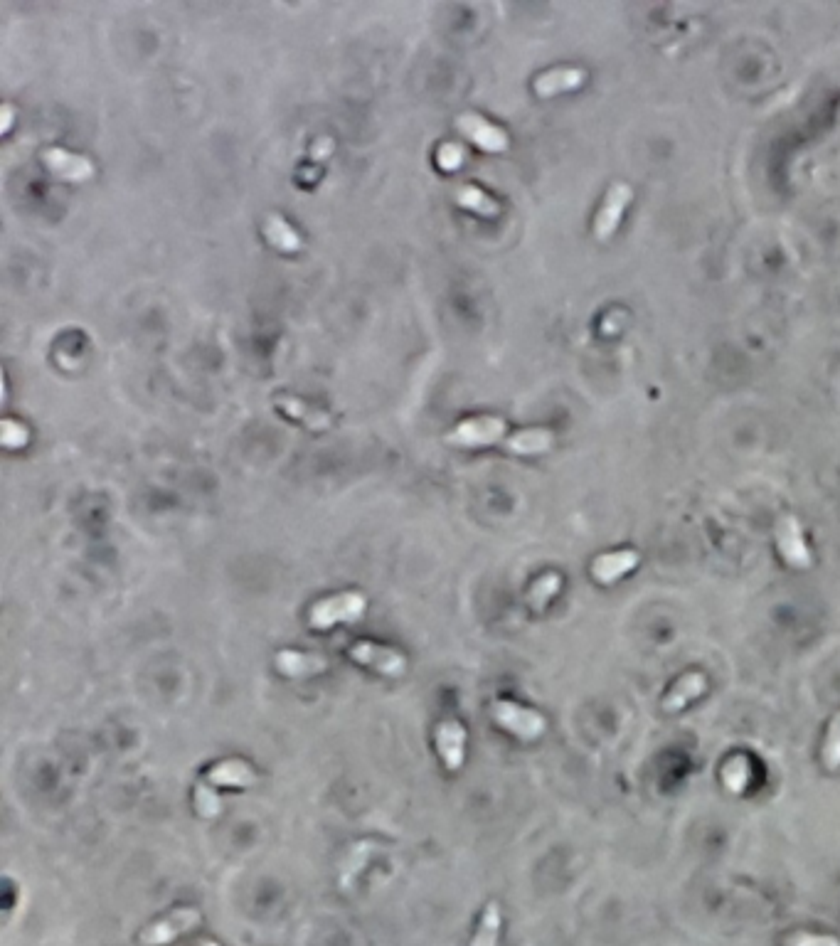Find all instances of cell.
I'll return each mask as SVG.
<instances>
[{
    "instance_id": "ffe728a7",
    "label": "cell",
    "mask_w": 840,
    "mask_h": 946,
    "mask_svg": "<svg viewBox=\"0 0 840 946\" xmlns=\"http://www.w3.org/2000/svg\"><path fill=\"white\" fill-rule=\"evenodd\" d=\"M501 922H503L501 907H498L496 902H491V905L486 907V912H483L481 924H478V932H476V937H473L471 946H498Z\"/></svg>"
},
{
    "instance_id": "2e32d148",
    "label": "cell",
    "mask_w": 840,
    "mask_h": 946,
    "mask_svg": "<svg viewBox=\"0 0 840 946\" xmlns=\"http://www.w3.org/2000/svg\"><path fill=\"white\" fill-rule=\"evenodd\" d=\"M552 444H555V437L547 429H523V432H515L513 437L505 439V449L520 456L545 454L552 449Z\"/></svg>"
},
{
    "instance_id": "7c38bea8",
    "label": "cell",
    "mask_w": 840,
    "mask_h": 946,
    "mask_svg": "<svg viewBox=\"0 0 840 946\" xmlns=\"http://www.w3.org/2000/svg\"><path fill=\"white\" fill-rule=\"evenodd\" d=\"M274 663H276V668H279V671L284 673V676H289V678L318 676V673L328 671V661L323 656L291 651V648H284V651L276 653Z\"/></svg>"
},
{
    "instance_id": "9a60e30c",
    "label": "cell",
    "mask_w": 840,
    "mask_h": 946,
    "mask_svg": "<svg viewBox=\"0 0 840 946\" xmlns=\"http://www.w3.org/2000/svg\"><path fill=\"white\" fill-rule=\"evenodd\" d=\"M707 690V678L703 673H688L668 690V695L663 698V710L666 712H678L683 710L690 700L700 698Z\"/></svg>"
},
{
    "instance_id": "30bf717a",
    "label": "cell",
    "mask_w": 840,
    "mask_h": 946,
    "mask_svg": "<svg viewBox=\"0 0 840 946\" xmlns=\"http://www.w3.org/2000/svg\"><path fill=\"white\" fill-rule=\"evenodd\" d=\"M437 749L446 769H461L466 757V730L459 720H444L437 727Z\"/></svg>"
},
{
    "instance_id": "9c48e42d",
    "label": "cell",
    "mask_w": 840,
    "mask_h": 946,
    "mask_svg": "<svg viewBox=\"0 0 840 946\" xmlns=\"http://www.w3.org/2000/svg\"><path fill=\"white\" fill-rule=\"evenodd\" d=\"M42 163L57 175V178L69 180V183H84L94 175V163L89 158L69 153L65 148H47L42 151Z\"/></svg>"
},
{
    "instance_id": "6da1fadb",
    "label": "cell",
    "mask_w": 840,
    "mask_h": 946,
    "mask_svg": "<svg viewBox=\"0 0 840 946\" xmlns=\"http://www.w3.org/2000/svg\"><path fill=\"white\" fill-rule=\"evenodd\" d=\"M368 609V599L360 592H343L336 597L321 599L311 607L308 621L313 629H331V626L343 624V621H355Z\"/></svg>"
},
{
    "instance_id": "ba28073f",
    "label": "cell",
    "mask_w": 840,
    "mask_h": 946,
    "mask_svg": "<svg viewBox=\"0 0 840 946\" xmlns=\"http://www.w3.org/2000/svg\"><path fill=\"white\" fill-rule=\"evenodd\" d=\"M456 129L461 131L466 138H471L476 146H481L483 151L491 153H503L508 151V134L498 126H493L491 121H486L483 116L478 114H461L456 119Z\"/></svg>"
},
{
    "instance_id": "5bb4252c",
    "label": "cell",
    "mask_w": 840,
    "mask_h": 946,
    "mask_svg": "<svg viewBox=\"0 0 840 946\" xmlns=\"http://www.w3.org/2000/svg\"><path fill=\"white\" fill-rule=\"evenodd\" d=\"M639 560H641L639 552H634V550L609 552V555H602V557H597V560H594L592 575H594V579H597V582L611 584V582H616V579H619L621 575H626V572L634 570V567L639 565Z\"/></svg>"
},
{
    "instance_id": "ac0fdd59",
    "label": "cell",
    "mask_w": 840,
    "mask_h": 946,
    "mask_svg": "<svg viewBox=\"0 0 840 946\" xmlns=\"http://www.w3.org/2000/svg\"><path fill=\"white\" fill-rule=\"evenodd\" d=\"M264 235H267L269 242L274 244L276 249H281V252H299L301 249L299 232H296L284 217L274 215V212L264 217Z\"/></svg>"
},
{
    "instance_id": "f546056e",
    "label": "cell",
    "mask_w": 840,
    "mask_h": 946,
    "mask_svg": "<svg viewBox=\"0 0 840 946\" xmlns=\"http://www.w3.org/2000/svg\"><path fill=\"white\" fill-rule=\"evenodd\" d=\"M195 946H217V944L210 942V939H202V942H198Z\"/></svg>"
},
{
    "instance_id": "7402d4cb",
    "label": "cell",
    "mask_w": 840,
    "mask_h": 946,
    "mask_svg": "<svg viewBox=\"0 0 840 946\" xmlns=\"http://www.w3.org/2000/svg\"><path fill=\"white\" fill-rule=\"evenodd\" d=\"M722 779H725L727 789L735 791V794H742L747 789L749 779H752V769H749V762L744 757H735L725 764L722 769Z\"/></svg>"
},
{
    "instance_id": "5b68a950",
    "label": "cell",
    "mask_w": 840,
    "mask_h": 946,
    "mask_svg": "<svg viewBox=\"0 0 840 946\" xmlns=\"http://www.w3.org/2000/svg\"><path fill=\"white\" fill-rule=\"evenodd\" d=\"M505 434H508V427L501 417H476L451 429L446 434V441L454 446H486L501 441Z\"/></svg>"
},
{
    "instance_id": "8992f818",
    "label": "cell",
    "mask_w": 840,
    "mask_h": 946,
    "mask_svg": "<svg viewBox=\"0 0 840 946\" xmlns=\"http://www.w3.org/2000/svg\"><path fill=\"white\" fill-rule=\"evenodd\" d=\"M776 542H779L781 555H784L789 565L801 567V570L811 567V552L806 547L804 530H801V523L791 513L781 515L779 523H776Z\"/></svg>"
},
{
    "instance_id": "52a82bcc",
    "label": "cell",
    "mask_w": 840,
    "mask_h": 946,
    "mask_svg": "<svg viewBox=\"0 0 840 946\" xmlns=\"http://www.w3.org/2000/svg\"><path fill=\"white\" fill-rule=\"evenodd\" d=\"M631 198H634L631 185H626V183L611 185L609 193H606L602 210L597 212V220H594V237H597L599 242H606V239L614 235V230L619 227L621 217H624V210L629 207Z\"/></svg>"
},
{
    "instance_id": "83f0119b",
    "label": "cell",
    "mask_w": 840,
    "mask_h": 946,
    "mask_svg": "<svg viewBox=\"0 0 840 946\" xmlns=\"http://www.w3.org/2000/svg\"><path fill=\"white\" fill-rule=\"evenodd\" d=\"M331 151H333V141H331V138H328V136L318 138L316 146H313V156H316L318 161H323V158L331 156Z\"/></svg>"
},
{
    "instance_id": "e0dca14e",
    "label": "cell",
    "mask_w": 840,
    "mask_h": 946,
    "mask_svg": "<svg viewBox=\"0 0 840 946\" xmlns=\"http://www.w3.org/2000/svg\"><path fill=\"white\" fill-rule=\"evenodd\" d=\"M276 407L284 409L289 417L301 419V422L308 424L311 429H328V427H331V417H328L326 412H321V409L306 405V402L299 400V397H294V395L276 397Z\"/></svg>"
},
{
    "instance_id": "d4e9b609",
    "label": "cell",
    "mask_w": 840,
    "mask_h": 946,
    "mask_svg": "<svg viewBox=\"0 0 840 946\" xmlns=\"http://www.w3.org/2000/svg\"><path fill=\"white\" fill-rule=\"evenodd\" d=\"M0 439L8 449H20V446L28 444V429L23 427L20 422H13V419H3L0 424Z\"/></svg>"
},
{
    "instance_id": "8fae6325",
    "label": "cell",
    "mask_w": 840,
    "mask_h": 946,
    "mask_svg": "<svg viewBox=\"0 0 840 946\" xmlns=\"http://www.w3.org/2000/svg\"><path fill=\"white\" fill-rule=\"evenodd\" d=\"M584 79H587V72H584V69L557 67V69H550V72H542L540 77L535 79L533 87L538 97H555V94L582 87Z\"/></svg>"
},
{
    "instance_id": "d6986e66",
    "label": "cell",
    "mask_w": 840,
    "mask_h": 946,
    "mask_svg": "<svg viewBox=\"0 0 840 946\" xmlns=\"http://www.w3.org/2000/svg\"><path fill=\"white\" fill-rule=\"evenodd\" d=\"M454 200L461 207H466V210L476 212V215L481 217H488V220L501 215V205H498L491 195L483 193L481 188H473V185H459V188L454 190Z\"/></svg>"
},
{
    "instance_id": "4316f807",
    "label": "cell",
    "mask_w": 840,
    "mask_h": 946,
    "mask_svg": "<svg viewBox=\"0 0 840 946\" xmlns=\"http://www.w3.org/2000/svg\"><path fill=\"white\" fill-rule=\"evenodd\" d=\"M786 946H840V942L833 937H823V934H794Z\"/></svg>"
},
{
    "instance_id": "cb8c5ba5",
    "label": "cell",
    "mask_w": 840,
    "mask_h": 946,
    "mask_svg": "<svg viewBox=\"0 0 840 946\" xmlns=\"http://www.w3.org/2000/svg\"><path fill=\"white\" fill-rule=\"evenodd\" d=\"M195 806H198L200 816L205 818H215L222 813L220 796L210 789V784H198V789H195Z\"/></svg>"
},
{
    "instance_id": "4fadbf2b",
    "label": "cell",
    "mask_w": 840,
    "mask_h": 946,
    "mask_svg": "<svg viewBox=\"0 0 840 946\" xmlns=\"http://www.w3.org/2000/svg\"><path fill=\"white\" fill-rule=\"evenodd\" d=\"M257 781L259 777L252 769V764L242 762V759H225V762L215 764V767L207 772V784L217 786H239V789H247V786H254Z\"/></svg>"
},
{
    "instance_id": "484cf974",
    "label": "cell",
    "mask_w": 840,
    "mask_h": 946,
    "mask_svg": "<svg viewBox=\"0 0 840 946\" xmlns=\"http://www.w3.org/2000/svg\"><path fill=\"white\" fill-rule=\"evenodd\" d=\"M466 151L459 146V143H441L437 151V163L439 168L444 170H456L464 163Z\"/></svg>"
},
{
    "instance_id": "f1b7e54d",
    "label": "cell",
    "mask_w": 840,
    "mask_h": 946,
    "mask_svg": "<svg viewBox=\"0 0 840 946\" xmlns=\"http://www.w3.org/2000/svg\"><path fill=\"white\" fill-rule=\"evenodd\" d=\"M10 124H13V106L5 104L3 106V131H8Z\"/></svg>"
},
{
    "instance_id": "3957f363",
    "label": "cell",
    "mask_w": 840,
    "mask_h": 946,
    "mask_svg": "<svg viewBox=\"0 0 840 946\" xmlns=\"http://www.w3.org/2000/svg\"><path fill=\"white\" fill-rule=\"evenodd\" d=\"M200 919H202V914L195 910V907H180V910L170 912L168 917L148 924V927L141 932V944L143 946L170 944L173 939L193 932V929L200 924Z\"/></svg>"
},
{
    "instance_id": "603a6c76",
    "label": "cell",
    "mask_w": 840,
    "mask_h": 946,
    "mask_svg": "<svg viewBox=\"0 0 840 946\" xmlns=\"http://www.w3.org/2000/svg\"><path fill=\"white\" fill-rule=\"evenodd\" d=\"M823 764H826L831 772H838L840 769V715L833 717L831 727H828L826 742H823Z\"/></svg>"
},
{
    "instance_id": "277c9868",
    "label": "cell",
    "mask_w": 840,
    "mask_h": 946,
    "mask_svg": "<svg viewBox=\"0 0 840 946\" xmlns=\"http://www.w3.org/2000/svg\"><path fill=\"white\" fill-rule=\"evenodd\" d=\"M348 653L353 661L363 663V666L382 673V676L400 678L407 673V658H404L400 651H395V648L380 646V643L372 641H358L350 646Z\"/></svg>"
},
{
    "instance_id": "44dd1931",
    "label": "cell",
    "mask_w": 840,
    "mask_h": 946,
    "mask_svg": "<svg viewBox=\"0 0 840 946\" xmlns=\"http://www.w3.org/2000/svg\"><path fill=\"white\" fill-rule=\"evenodd\" d=\"M560 587H562V579L560 575H555V572H550V575H542L538 582L533 584V587H530V594H528V604L533 609H542L545 607L547 602H550L552 597H555L557 592H560Z\"/></svg>"
},
{
    "instance_id": "7a4b0ae2",
    "label": "cell",
    "mask_w": 840,
    "mask_h": 946,
    "mask_svg": "<svg viewBox=\"0 0 840 946\" xmlns=\"http://www.w3.org/2000/svg\"><path fill=\"white\" fill-rule=\"evenodd\" d=\"M491 717L505 730L513 732L515 737H520V740H538L542 732L547 730V722L540 712L510 703V700H496L491 705Z\"/></svg>"
}]
</instances>
